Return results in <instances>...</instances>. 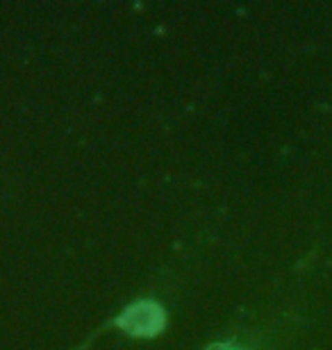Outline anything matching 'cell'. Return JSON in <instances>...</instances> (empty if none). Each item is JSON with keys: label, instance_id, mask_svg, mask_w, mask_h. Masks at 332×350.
<instances>
[{"label": "cell", "instance_id": "6da1fadb", "mask_svg": "<svg viewBox=\"0 0 332 350\" xmlns=\"http://www.w3.org/2000/svg\"><path fill=\"white\" fill-rule=\"evenodd\" d=\"M164 323L162 310L155 305H134L123 314L121 325L132 334H155Z\"/></svg>", "mask_w": 332, "mask_h": 350}]
</instances>
